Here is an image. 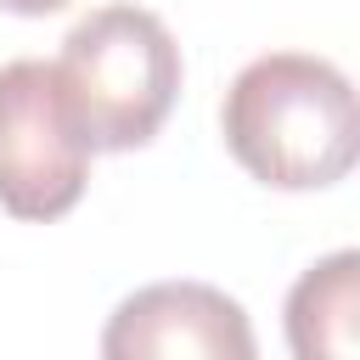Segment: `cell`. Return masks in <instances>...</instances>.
<instances>
[{
    "instance_id": "cell-6",
    "label": "cell",
    "mask_w": 360,
    "mask_h": 360,
    "mask_svg": "<svg viewBox=\"0 0 360 360\" xmlns=\"http://www.w3.org/2000/svg\"><path fill=\"white\" fill-rule=\"evenodd\" d=\"M68 0H0V11H17V17H45V11H62Z\"/></svg>"
},
{
    "instance_id": "cell-4",
    "label": "cell",
    "mask_w": 360,
    "mask_h": 360,
    "mask_svg": "<svg viewBox=\"0 0 360 360\" xmlns=\"http://www.w3.org/2000/svg\"><path fill=\"white\" fill-rule=\"evenodd\" d=\"M101 360H259V338L225 287L152 281L107 315Z\"/></svg>"
},
{
    "instance_id": "cell-2",
    "label": "cell",
    "mask_w": 360,
    "mask_h": 360,
    "mask_svg": "<svg viewBox=\"0 0 360 360\" xmlns=\"http://www.w3.org/2000/svg\"><path fill=\"white\" fill-rule=\"evenodd\" d=\"M62 96L90 141V152H135L146 146L186 79L180 45L169 22L146 6H101L79 17L51 62Z\"/></svg>"
},
{
    "instance_id": "cell-1",
    "label": "cell",
    "mask_w": 360,
    "mask_h": 360,
    "mask_svg": "<svg viewBox=\"0 0 360 360\" xmlns=\"http://www.w3.org/2000/svg\"><path fill=\"white\" fill-rule=\"evenodd\" d=\"M219 135L259 186L276 191L338 186L360 152L354 84L338 62L309 51L253 56L225 90Z\"/></svg>"
},
{
    "instance_id": "cell-5",
    "label": "cell",
    "mask_w": 360,
    "mask_h": 360,
    "mask_svg": "<svg viewBox=\"0 0 360 360\" xmlns=\"http://www.w3.org/2000/svg\"><path fill=\"white\" fill-rule=\"evenodd\" d=\"M292 360H360V253L338 248L315 259L287 292Z\"/></svg>"
},
{
    "instance_id": "cell-3",
    "label": "cell",
    "mask_w": 360,
    "mask_h": 360,
    "mask_svg": "<svg viewBox=\"0 0 360 360\" xmlns=\"http://www.w3.org/2000/svg\"><path fill=\"white\" fill-rule=\"evenodd\" d=\"M90 186V141L39 56L0 68V208L11 219H62Z\"/></svg>"
}]
</instances>
